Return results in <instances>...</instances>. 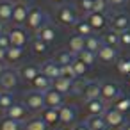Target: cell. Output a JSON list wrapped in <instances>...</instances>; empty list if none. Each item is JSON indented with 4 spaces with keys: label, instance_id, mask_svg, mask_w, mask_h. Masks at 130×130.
Returning <instances> with one entry per match:
<instances>
[{
    "label": "cell",
    "instance_id": "cell-21",
    "mask_svg": "<svg viewBox=\"0 0 130 130\" xmlns=\"http://www.w3.org/2000/svg\"><path fill=\"white\" fill-rule=\"evenodd\" d=\"M100 93H102V82H98V80H89V82L86 84V87H84V93H82L84 102H86V100L100 98Z\"/></svg>",
    "mask_w": 130,
    "mask_h": 130
},
{
    "label": "cell",
    "instance_id": "cell-24",
    "mask_svg": "<svg viewBox=\"0 0 130 130\" xmlns=\"http://www.w3.org/2000/svg\"><path fill=\"white\" fill-rule=\"evenodd\" d=\"M36 36H38L39 39H43L45 43H48V45H54V43H55V39H57L55 29H54L50 23H46L45 27H41V29L36 32Z\"/></svg>",
    "mask_w": 130,
    "mask_h": 130
},
{
    "label": "cell",
    "instance_id": "cell-22",
    "mask_svg": "<svg viewBox=\"0 0 130 130\" xmlns=\"http://www.w3.org/2000/svg\"><path fill=\"white\" fill-rule=\"evenodd\" d=\"M23 54H25V48H20V46H11L6 54V62L14 68L16 64H20L23 61Z\"/></svg>",
    "mask_w": 130,
    "mask_h": 130
},
{
    "label": "cell",
    "instance_id": "cell-23",
    "mask_svg": "<svg viewBox=\"0 0 130 130\" xmlns=\"http://www.w3.org/2000/svg\"><path fill=\"white\" fill-rule=\"evenodd\" d=\"M73 34H78L82 38H89V36L94 34V29L91 27V23L87 22V18H80L75 23V27H73Z\"/></svg>",
    "mask_w": 130,
    "mask_h": 130
},
{
    "label": "cell",
    "instance_id": "cell-16",
    "mask_svg": "<svg viewBox=\"0 0 130 130\" xmlns=\"http://www.w3.org/2000/svg\"><path fill=\"white\" fill-rule=\"evenodd\" d=\"M45 103H46V107L61 109V107L66 103V100H64V94H62V93H59V91H55V89L52 87V89H48V91L45 93Z\"/></svg>",
    "mask_w": 130,
    "mask_h": 130
},
{
    "label": "cell",
    "instance_id": "cell-17",
    "mask_svg": "<svg viewBox=\"0 0 130 130\" xmlns=\"http://www.w3.org/2000/svg\"><path fill=\"white\" fill-rule=\"evenodd\" d=\"M39 116L46 121L48 126H57V125H61V110L55 109V107H45Z\"/></svg>",
    "mask_w": 130,
    "mask_h": 130
},
{
    "label": "cell",
    "instance_id": "cell-46",
    "mask_svg": "<svg viewBox=\"0 0 130 130\" xmlns=\"http://www.w3.org/2000/svg\"><path fill=\"white\" fill-rule=\"evenodd\" d=\"M7 30H9V29H7V23L0 20V36H2V34H6Z\"/></svg>",
    "mask_w": 130,
    "mask_h": 130
},
{
    "label": "cell",
    "instance_id": "cell-11",
    "mask_svg": "<svg viewBox=\"0 0 130 130\" xmlns=\"http://www.w3.org/2000/svg\"><path fill=\"white\" fill-rule=\"evenodd\" d=\"M61 125L62 126H73V125H77L75 121H77V116H78V110H77V107L75 105H71V103H64L61 109Z\"/></svg>",
    "mask_w": 130,
    "mask_h": 130
},
{
    "label": "cell",
    "instance_id": "cell-15",
    "mask_svg": "<svg viewBox=\"0 0 130 130\" xmlns=\"http://www.w3.org/2000/svg\"><path fill=\"white\" fill-rule=\"evenodd\" d=\"M110 29H114L118 32L128 30L130 29V16L126 13H114L110 16Z\"/></svg>",
    "mask_w": 130,
    "mask_h": 130
},
{
    "label": "cell",
    "instance_id": "cell-2",
    "mask_svg": "<svg viewBox=\"0 0 130 130\" xmlns=\"http://www.w3.org/2000/svg\"><path fill=\"white\" fill-rule=\"evenodd\" d=\"M48 23V16L46 13L38 7V6H30V11H29V16H27V29L32 30V32H38L41 27H45Z\"/></svg>",
    "mask_w": 130,
    "mask_h": 130
},
{
    "label": "cell",
    "instance_id": "cell-1",
    "mask_svg": "<svg viewBox=\"0 0 130 130\" xmlns=\"http://www.w3.org/2000/svg\"><path fill=\"white\" fill-rule=\"evenodd\" d=\"M78 20H80V14H78V11H77L75 6L64 4V6H57V7H55V22H57L61 27H70V29H73Z\"/></svg>",
    "mask_w": 130,
    "mask_h": 130
},
{
    "label": "cell",
    "instance_id": "cell-36",
    "mask_svg": "<svg viewBox=\"0 0 130 130\" xmlns=\"http://www.w3.org/2000/svg\"><path fill=\"white\" fill-rule=\"evenodd\" d=\"M112 107H116L119 112H123V114H128L130 112V96H126V94H121L114 103H112Z\"/></svg>",
    "mask_w": 130,
    "mask_h": 130
},
{
    "label": "cell",
    "instance_id": "cell-37",
    "mask_svg": "<svg viewBox=\"0 0 130 130\" xmlns=\"http://www.w3.org/2000/svg\"><path fill=\"white\" fill-rule=\"evenodd\" d=\"M116 70H118L119 75L128 77V75H130V57H128V55H126V57H119V59L116 61Z\"/></svg>",
    "mask_w": 130,
    "mask_h": 130
},
{
    "label": "cell",
    "instance_id": "cell-54",
    "mask_svg": "<svg viewBox=\"0 0 130 130\" xmlns=\"http://www.w3.org/2000/svg\"><path fill=\"white\" fill-rule=\"evenodd\" d=\"M128 4H130V0H128Z\"/></svg>",
    "mask_w": 130,
    "mask_h": 130
},
{
    "label": "cell",
    "instance_id": "cell-29",
    "mask_svg": "<svg viewBox=\"0 0 130 130\" xmlns=\"http://www.w3.org/2000/svg\"><path fill=\"white\" fill-rule=\"evenodd\" d=\"M54 89L59 91V93H62V94H68V93L73 91V80L61 75V77H57V78L54 80Z\"/></svg>",
    "mask_w": 130,
    "mask_h": 130
},
{
    "label": "cell",
    "instance_id": "cell-49",
    "mask_svg": "<svg viewBox=\"0 0 130 130\" xmlns=\"http://www.w3.org/2000/svg\"><path fill=\"white\" fill-rule=\"evenodd\" d=\"M6 54H7V50L0 48V61H4V62H6Z\"/></svg>",
    "mask_w": 130,
    "mask_h": 130
},
{
    "label": "cell",
    "instance_id": "cell-38",
    "mask_svg": "<svg viewBox=\"0 0 130 130\" xmlns=\"http://www.w3.org/2000/svg\"><path fill=\"white\" fill-rule=\"evenodd\" d=\"M77 57H80V59H82V61H84L87 66H89V68H93V66L96 64V61H98L96 54H94V52H91V50H87V48H86V50H82V52H80Z\"/></svg>",
    "mask_w": 130,
    "mask_h": 130
},
{
    "label": "cell",
    "instance_id": "cell-10",
    "mask_svg": "<svg viewBox=\"0 0 130 130\" xmlns=\"http://www.w3.org/2000/svg\"><path fill=\"white\" fill-rule=\"evenodd\" d=\"M96 57H98V62H102V64H116V61L119 59V52H118V48L103 43L102 48L98 50Z\"/></svg>",
    "mask_w": 130,
    "mask_h": 130
},
{
    "label": "cell",
    "instance_id": "cell-20",
    "mask_svg": "<svg viewBox=\"0 0 130 130\" xmlns=\"http://www.w3.org/2000/svg\"><path fill=\"white\" fill-rule=\"evenodd\" d=\"M41 73H45L46 77H50L52 80H55L57 77H61V66L54 59H46V61L41 62Z\"/></svg>",
    "mask_w": 130,
    "mask_h": 130
},
{
    "label": "cell",
    "instance_id": "cell-9",
    "mask_svg": "<svg viewBox=\"0 0 130 130\" xmlns=\"http://www.w3.org/2000/svg\"><path fill=\"white\" fill-rule=\"evenodd\" d=\"M87 22L91 23V27L94 29V32H105L107 29H110V18L107 14L102 13H91L86 16Z\"/></svg>",
    "mask_w": 130,
    "mask_h": 130
},
{
    "label": "cell",
    "instance_id": "cell-44",
    "mask_svg": "<svg viewBox=\"0 0 130 130\" xmlns=\"http://www.w3.org/2000/svg\"><path fill=\"white\" fill-rule=\"evenodd\" d=\"M126 2H128V0H107V4H109L110 9H119V7H123Z\"/></svg>",
    "mask_w": 130,
    "mask_h": 130
},
{
    "label": "cell",
    "instance_id": "cell-4",
    "mask_svg": "<svg viewBox=\"0 0 130 130\" xmlns=\"http://www.w3.org/2000/svg\"><path fill=\"white\" fill-rule=\"evenodd\" d=\"M121 87L116 84V82H102V93H100V98L105 102V103H114L119 96H121Z\"/></svg>",
    "mask_w": 130,
    "mask_h": 130
},
{
    "label": "cell",
    "instance_id": "cell-6",
    "mask_svg": "<svg viewBox=\"0 0 130 130\" xmlns=\"http://www.w3.org/2000/svg\"><path fill=\"white\" fill-rule=\"evenodd\" d=\"M30 11V4L29 2H14V9H13V20L11 23L16 27H23L27 23V16Z\"/></svg>",
    "mask_w": 130,
    "mask_h": 130
},
{
    "label": "cell",
    "instance_id": "cell-40",
    "mask_svg": "<svg viewBox=\"0 0 130 130\" xmlns=\"http://www.w3.org/2000/svg\"><path fill=\"white\" fill-rule=\"evenodd\" d=\"M109 4L107 0H93V13H102V14H107L109 11Z\"/></svg>",
    "mask_w": 130,
    "mask_h": 130
},
{
    "label": "cell",
    "instance_id": "cell-7",
    "mask_svg": "<svg viewBox=\"0 0 130 130\" xmlns=\"http://www.w3.org/2000/svg\"><path fill=\"white\" fill-rule=\"evenodd\" d=\"M20 82V75H18V70L14 68H7L2 75H0V89L4 91H13Z\"/></svg>",
    "mask_w": 130,
    "mask_h": 130
},
{
    "label": "cell",
    "instance_id": "cell-14",
    "mask_svg": "<svg viewBox=\"0 0 130 130\" xmlns=\"http://www.w3.org/2000/svg\"><path fill=\"white\" fill-rule=\"evenodd\" d=\"M39 73H41V66H38V64H34V62H27V64H23V66L18 70L20 78H22L23 82H29V84H30Z\"/></svg>",
    "mask_w": 130,
    "mask_h": 130
},
{
    "label": "cell",
    "instance_id": "cell-50",
    "mask_svg": "<svg viewBox=\"0 0 130 130\" xmlns=\"http://www.w3.org/2000/svg\"><path fill=\"white\" fill-rule=\"evenodd\" d=\"M119 130H130V121H126V123H125V125H123Z\"/></svg>",
    "mask_w": 130,
    "mask_h": 130
},
{
    "label": "cell",
    "instance_id": "cell-25",
    "mask_svg": "<svg viewBox=\"0 0 130 130\" xmlns=\"http://www.w3.org/2000/svg\"><path fill=\"white\" fill-rule=\"evenodd\" d=\"M30 52L36 55V57H43V55H46L48 54V48H50V45L48 43H45L43 39H39L38 36L34 38V39H30Z\"/></svg>",
    "mask_w": 130,
    "mask_h": 130
},
{
    "label": "cell",
    "instance_id": "cell-31",
    "mask_svg": "<svg viewBox=\"0 0 130 130\" xmlns=\"http://www.w3.org/2000/svg\"><path fill=\"white\" fill-rule=\"evenodd\" d=\"M102 39L109 46H114V48L121 46V43H119V32L114 30V29H107L105 32H102Z\"/></svg>",
    "mask_w": 130,
    "mask_h": 130
},
{
    "label": "cell",
    "instance_id": "cell-48",
    "mask_svg": "<svg viewBox=\"0 0 130 130\" xmlns=\"http://www.w3.org/2000/svg\"><path fill=\"white\" fill-rule=\"evenodd\" d=\"M7 68H11V66H9L7 62H4V61H0V75H2V73H4Z\"/></svg>",
    "mask_w": 130,
    "mask_h": 130
},
{
    "label": "cell",
    "instance_id": "cell-34",
    "mask_svg": "<svg viewBox=\"0 0 130 130\" xmlns=\"http://www.w3.org/2000/svg\"><path fill=\"white\" fill-rule=\"evenodd\" d=\"M102 45H103V39H102V36H96V34H93V36L86 38V48H87V50H91V52H94V54H98V50L102 48Z\"/></svg>",
    "mask_w": 130,
    "mask_h": 130
},
{
    "label": "cell",
    "instance_id": "cell-45",
    "mask_svg": "<svg viewBox=\"0 0 130 130\" xmlns=\"http://www.w3.org/2000/svg\"><path fill=\"white\" fill-rule=\"evenodd\" d=\"M71 130H91V128H89V125H87L86 121H82V123L73 125V126H71Z\"/></svg>",
    "mask_w": 130,
    "mask_h": 130
},
{
    "label": "cell",
    "instance_id": "cell-27",
    "mask_svg": "<svg viewBox=\"0 0 130 130\" xmlns=\"http://www.w3.org/2000/svg\"><path fill=\"white\" fill-rule=\"evenodd\" d=\"M50 126L41 116H32L23 123V130H48Z\"/></svg>",
    "mask_w": 130,
    "mask_h": 130
},
{
    "label": "cell",
    "instance_id": "cell-53",
    "mask_svg": "<svg viewBox=\"0 0 130 130\" xmlns=\"http://www.w3.org/2000/svg\"><path fill=\"white\" fill-rule=\"evenodd\" d=\"M102 130H112V128H109V126H107V128H102Z\"/></svg>",
    "mask_w": 130,
    "mask_h": 130
},
{
    "label": "cell",
    "instance_id": "cell-35",
    "mask_svg": "<svg viewBox=\"0 0 130 130\" xmlns=\"http://www.w3.org/2000/svg\"><path fill=\"white\" fill-rule=\"evenodd\" d=\"M86 123L89 125L91 130L107 128V123H105V118H103V116H87V118H86Z\"/></svg>",
    "mask_w": 130,
    "mask_h": 130
},
{
    "label": "cell",
    "instance_id": "cell-39",
    "mask_svg": "<svg viewBox=\"0 0 130 130\" xmlns=\"http://www.w3.org/2000/svg\"><path fill=\"white\" fill-rule=\"evenodd\" d=\"M71 66H73V70H75V73H77V77H82L84 78V75L89 71V66L80 59V57H75V61L71 62Z\"/></svg>",
    "mask_w": 130,
    "mask_h": 130
},
{
    "label": "cell",
    "instance_id": "cell-18",
    "mask_svg": "<svg viewBox=\"0 0 130 130\" xmlns=\"http://www.w3.org/2000/svg\"><path fill=\"white\" fill-rule=\"evenodd\" d=\"M66 48H68L71 54L78 55L82 50H86V38H82V36H78V34H71V36L68 38Z\"/></svg>",
    "mask_w": 130,
    "mask_h": 130
},
{
    "label": "cell",
    "instance_id": "cell-30",
    "mask_svg": "<svg viewBox=\"0 0 130 130\" xmlns=\"http://www.w3.org/2000/svg\"><path fill=\"white\" fill-rule=\"evenodd\" d=\"M14 103H16V100H14L13 91H4V89H0V110L6 114Z\"/></svg>",
    "mask_w": 130,
    "mask_h": 130
},
{
    "label": "cell",
    "instance_id": "cell-28",
    "mask_svg": "<svg viewBox=\"0 0 130 130\" xmlns=\"http://www.w3.org/2000/svg\"><path fill=\"white\" fill-rule=\"evenodd\" d=\"M13 9H14L13 0H0V20L9 23L13 20Z\"/></svg>",
    "mask_w": 130,
    "mask_h": 130
},
{
    "label": "cell",
    "instance_id": "cell-42",
    "mask_svg": "<svg viewBox=\"0 0 130 130\" xmlns=\"http://www.w3.org/2000/svg\"><path fill=\"white\" fill-rule=\"evenodd\" d=\"M119 43H121L123 48H130V29L119 32Z\"/></svg>",
    "mask_w": 130,
    "mask_h": 130
},
{
    "label": "cell",
    "instance_id": "cell-33",
    "mask_svg": "<svg viewBox=\"0 0 130 130\" xmlns=\"http://www.w3.org/2000/svg\"><path fill=\"white\" fill-rule=\"evenodd\" d=\"M75 7H77L80 18H86L87 14L93 13V0H77V2H75Z\"/></svg>",
    "mask_w": 130,
    "mask_h": 130
},
{
    "label": "cell",
    "instance_id": "cell-41",
    "mask_svg": "<svg viewBox=\"0 0 130 130\" xmlns=\"http://www.w3.org/2000/svg\"><path fill=\"white\" fill-rule=\"evenodd\" d=\"M61 75H62V77H66V78H71V80L78 78L71 64H68V66H61Z\"/></svg>",
    "mask_w": 130,
    "mask_h": 130
},
{
    "label": "cell",
    "instance_id": "cell-26",
    "mask_svg": "<svg viewBox=\"0 0 130 130\" xmlns=\"http://www.w3.org/2000/svg\"><path fill=\"white\" fill-rule=\"evenodd\" d=\"M75 54H71L68 48H61V50H57L55 54H54V61L59 64V66H68V64H71L73 61H75Z\"/></svg>",
    "mask_w": 130,
    "mask_h": 130
},
{
    "label": "cell",
    "instance_id": "cell-52",
    "mask_svg": "<svg viewBox=\"0 0 130 130\" xmlns=\"http://www.w3.org/2000/svg\"><path fill=\"white\" fill-rule=\"evenodd\" d=\"M126 80H128V84H130V75H128V77H126Z\"/></svg>",
    "mask_w": 130,
    "mask_h": 130
},
{
    "label": "cell",
    "instance_id": "cell-47",
    "mask_svg": "<svg viewBox=\"0 0 130 130\" xmlns=\"http://www.w3.org/2000/svg\"><path fill=\"white\" fill-rule=\"evenodd\" d=\"M48 2L54 6H64V4H68V0H48Z\"/></svg>",
    "mask_w": 130,
    "mask_h": 130
},
{
    "label": "cell",
    "instance_id": "cell-12",
    "mask_svg": "<svg viewBox=\"0 0 130 130\" xmlns=\"http://www.w3.org/2000/svg\"><path fill=\"white\" fill-rule=\"evenodd\" d=\"M6 116H9V118H13V119H16V121H20V123H25V121L30 118V110H29V107H27L23 102H16V103L6 112Z\"/></svg>",
    "mask_w": 130,
    "mask_h": 130
},
{
    "label": "cell",
    "instance_id": "cell-3",
    "mask_svg": "<svg viewBox=\"0 0 130 130\" xmlns=\"http://www.w3.org/2000/svg\"><path fill=\"white\" fill-rule=\"evenodd\" d=\"M23 103L29 107L30 112H41L46 107V103H45V93L30 89V91H27L23 94Z\"/></svg>",
    "mask_w": 130,
    "mask_h": 130
},
{
    "label": "cell",
    "instance_id": "cell-43",
    "mask_svg": "<svg viewBox=\"0 0 130 130\" xmlns=\"http://www.w3.org/2000/svg\"><path fill=\"white\" fill-rule=\"evenodd\" d=\"M13 45H11V39H9V34H2L0 36V48H4V50H9Z\"/></svg>",
    "mask_w": 130,
    "mask_h": 130
},
{
    "label": "cell",
    "instance_id": "cell-13",
    "mask_svg": "<svg viewBox=\"0 0 130 130\" xmlns=\"http://www.w3.org/2000/svg\"><path fill=\"white\" fill-rule=\"evenodd\" d=\"M84 110L87 116H103L107 110V103L102 98H94V100H86L84 102Z\"/></svg>",
    "mask_w": 130,
    "mask_h": 130
},
{
    "label": "cell",
    "instance_id": "cell-19",
    "mask_svg": "<svg viewBox=\"0 0 130 130\" xmlns=\"http://www.w3.org/2000/svg\"><path fill=\"white\" fill-rule=\"evenodd\" d=\"M30 87L36 89V91H41V93H46L48 89L54 87V80L50 77H46L45 73H39L32 82H30Z\"/></svg>",
    "mask_w": 130,
    "mask_h": 130
},
{
    "label": "cell",
    "instance_id": "cell-8",
    "mask_svg": "<svg viewBox=\"0 0 130 130\" xmlns=\"http://www.w3.org/2000/svg\"><path fill=\"white\" fill-rule=\"evenodd\" d=\"M7 34H9V39H11V45H13V46L25 48L27 43H30V41H29V36H27V30H25L23 27L13 25V27H9Z\"/></svg>",
    "mask_w": 130,
    "mask_h": 130
},
{
    "label": "cell",
    "instance_id": "cell-32",
    "mask_svg": "<svg viewBox=\"0 0 130 130\" xmlns=\"http://www.w3.org/2000/svg\"><path fill=\"white\" fill-rule=\"evenodd\" d=\"M0 130H23V123H20V121L4 114L0 118Z\"/></svg>",
    "mask_w": 130,
    "mask_h": 130
},
{
    "label": "cell",
    "instance_id": "cell-5",
    "mask_svg": "<svg viewBox=\"0 0 130 130\" xmlns=\"http://www.w3.org/2000/svg\"><path fill=\"white\" fill-rule=\"evenodd\" d=\"M103 118H105L107 126H109V128H112V130H114V128H121V126L126 123V114L119 112L116 107H107V110H105Z\"/></svg>",
    "mask_w": 130,
    "mask_h": 130
},
{
    "label": "cell",
    "instance_id": "cell-51",
    "mask_svg": "<svg viewBox=\"0 0 130 130\" xmlns=\"http://www.w3.org/2000/svg\"><path fill=\"white\" fill-rule=\"evenodd\" d=\"M13 2H29V0H13Z\"/></svg>",
    "mask_w": 130,
    "mask_h": 130
}]
</instances>
